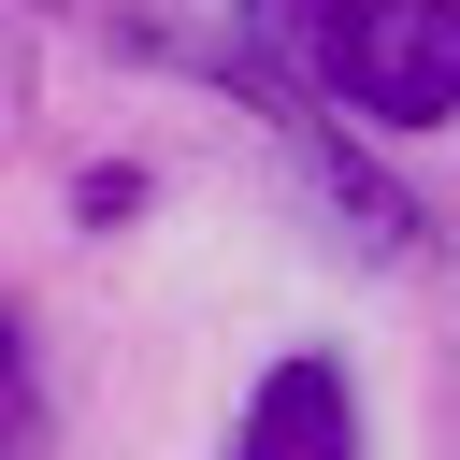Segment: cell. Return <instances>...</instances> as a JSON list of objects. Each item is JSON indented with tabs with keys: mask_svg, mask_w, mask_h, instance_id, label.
I'll use <instances>...</instances> for the list:
<instances>
[{
	"mask_svg": "<svg viewBox=\"0 0 460 460\" xmlns=\"http://www.w3.org/2000/svg\"><path fill=\"white\" fill-rule=\"evenodd\" d=\"M230 460H359V402H345V374L302 345V359H273L259 374V402H244V446Z\"/></svg>",
	"mask_w": 460,
	"mask_h": 460,
	"instance_id": "cell-2",
	"label": "cell"
},
{
	"mask_svg": "<svg viewBox=\"0 0 460 460\" xmlns=\"http://www.w3.org/2000/svg\"><path fill=\"white\" fill-rule=\"evenodd\" d=\"M14 402H29V359H14V331H0V431H14Z\"/></svg>",
	"mask_w": 460,
	"mask_h": 460,
	"instance_id": "cell-3",
	"label": "cell"
},
{
	"mask_svg": "<svg viewBox=\"0 0 460 460\" xmlns=\"http://www.w3.org/2000/svg\"><path fill=\"white\" fill-rule=\"evenodd\" d=\"M244 29L374 129L460 115V0H244Z\"/></svg>",
	"mask_w": 460,
	"mask_h": 460,
	"instance_id": "cell-1",
	"label": "cell"
}]
</instances>
